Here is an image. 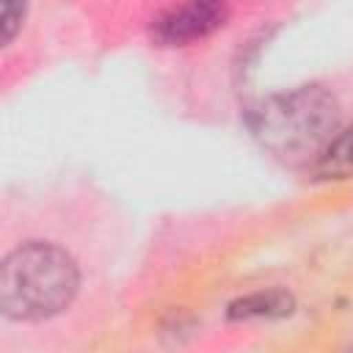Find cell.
<instances>
[{"label": "cell", "mask_w": 353, "mask_h": 353, "mask_svg": "<svg viewBox=\"0 0 353 353\" xmlns=\"http://www.w3.org/2000/svg\"><path fill=\"white\" fill-rule=\"evenodd\" d=\"M339 99L317 83L270 94L245 116L254 141L290 165H312L325 143L339 132Z\"/></svg>", "instance_id": "obj_1"}, {"label": "cell", "mask_w": 353, "mask_h": 353, "mask_svg": "<svg viewBox=\"0 0 353 353\" xmlns=\"http://www.w3.org/2000/svg\"><path fill=\"white\" fill-rule=\"evenodd\" d=\"M80 292L77 259L44 240L11 248L0 265V309L6 320L41 323L66 312Z\"/></svg>", "instance_id": "obj_2"}, {"label": "cell", "mask_w": 353, "mask_h": 353, "mask_svg": "<svg viewBox=\"0 0 353 353\" xmlns=\"http://www.w3.org/2000/svg\"><path fill=\"white\" fill-rule=\"evenodd\" d=\"M232 8L218 0H190L165 6L149 19L152 41L160 47H182L201 41L229 22Z\"/></svg>", "instance_id": "obj_3"}, {"label": "cell", "mask_w": 353, "mask_h": 353, "mask_svg": "<svg viewBox=\"0 0 353 353\" xmlns=\"http://www.w3.org/2000/svg\"><path fill=\"white\" fill-rule=\"evenodd\" d=\"M292 312H295V295L281 287L240 295L226 306L229 320H281L290 317Z\"/></svg>", "instance_id": "obj_4"}, {"label": "cell", "mask_w": 353, "mask_h": 353, "mask_svg": "<svg viewBox=\"0 0 353 353\" xmlns=\"http://www.w3.org/2000/svg\"><path fill=\"white\" fill-rule=\"evenodd\" d=\"M309 171L320 182H342L353 176V124L342 127L325 143V149L314 157Z\"/></svg>", "instance_id": "obj_5"}, {"label": "cell", "mask_w": 353, "mask_h": 353, "mask_svg": "<svg viewBox=\"0 0 353 353\" xmlns=\"http://www.w3.org/2000/svg\"><path fill=\"white\" fill-rule=\"evenodd\" d=\"M25 11L28 8L22 3H3V8H0V41L3 44H11V39L17 36V30L22 28Z\"/></svg>", "instance_id": "obj_6"}]
</instances>
